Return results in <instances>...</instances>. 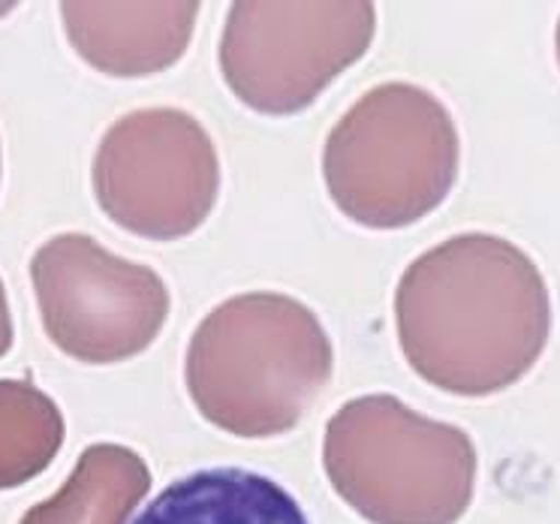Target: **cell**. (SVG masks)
I'll list each match as a JSON object with an SVG mask.
<instances>
[{
	"mask_svg": "<svg viewBox=\"0 0 560 524\" xmlns=\"http://www.w3.org/2000/svg\"><path fill=\"white\" fill-rule=\"evenodd\" d=\"M133 524H311L299 500L244 467H208L175 479Z\"/></svg>",
	"mask_w": 560,
	"mask_h": 524,
	"instance_id": "cell-9",
	"label": "cell"
},
{
	"mask_svg": "<svg viewBox=\"0 0 560 524\" xmlns=\"http://www.w3.org/2000/svg\"><path fill=\"white\" fill-rule=\"evenodd\" d=\"M151 491L145 458L121 443H91L73 474L19 524H127Z\"/></svg>",
	"mask_w": 560,
	"mask_h": 524,
	"instance_id": "cell-10",
	"label": "cell"
},
{
	"mask_svg": "<svg viewBox=\"0 0 560 524\" xmlns=\"http://www.w3.org/2000/svg\"><path fill=\"white\" fill-rule=\"evenodd\" d=\"M0 172H3V154H0Z\"/></svg>",
	"mask_w": 560,
	"mask_h": 524,
	"instance_id": "cell-14",
	"label": "cell"
},
{
	"mask_svg": "<svg viewBox=\"0 0 560 524\" xmlns=\"http://www.w3.org/2000/svg\"><path fill=\"white\" fill-rule=\"evenodd\" d=\"M335 353L319 317L287 293H242L196 326L184 380L199 416L244 440L293 431L329 386Z\"/></svg>",
	"mask_w": 560,
	"mask_h": 524,
	"instance_id": "cell-2",
	"label": "cell"
},
{
	"mask_svg": "<svg viewBox=\"0 0 560 524\" xmlns=\"http://www.w3.org/2000/svg\"><path fill=\"white\" fill-rule=\"evenodd\" d=\"M555 51H558V67H560V19H558V31H555Z\"/></svg>",
	"mask_w": 560,
	"mask_h": 524,
	"instance_id": "cell-13",
	"label": "cell"
},
{
	"mask_svg": "<svg viewBox=\"0 0 560 524\" xmlns=\"http://www.w3.org/2000/svg\"><path fill=\"white\" fill-rule=\"evenodd\" d=\"M407 365L431 386L486 398L530 374L551 331V299L527 251L462 232L416 256L395 290Z\"/></svg>",
	"mask_w": 560,
	"mask_h": 524,
	"instance_id": "cell-1",
	"label": "cell"
},
{
	"mask_svg": "<svg viewBox=\"0 0 560 524\" xmlns=\"http://www.w3.org/2000/svg\"><path fill=\"white\" fill-rule=\"evenodd\" d=\"M368 0H238L220 37L223 82L247 109L299 115L374 43Z\"/></svg>",
	"mask_w": 560,
	"mask_h": 524,
	"instance_id": "cell-5",
	"label": "cell"
},
{
	"mask_svg": "<svg viewBox=\"0 0 560 524\" xmlns=\"http://www.w3.org/2000/svg\"><path fill=\"white\" fill-rule=\"evenodd\" d=\"M13 347V317H10V299H7V283L0 278V359Z\"/></svg>",
	"mask_w": 560,
	"mask_h": 524,
	"instance_id": "cell-12",
	"label": "cell"
},
{
	"mask_svg": "<svg viewBox=\"0 0 560 524\" xmlns=\"http://www.w3.org/2000/svg\"><path fill=\"white\" fill-rule=\"evenodd\" d=\"M199 3H61L75 55L118 79L170 70L190 49Z\"/></svg>",
	"mask_w": 560,
	"mask_h": 524,
	"instance_id": "cell-8",
	"label": "cell"
},
{
	"mask_svg": "<svg viewBox=\"0 0 560 524\" xmlns=\"http://www.w3.org/2000/svg\"><path fill=\"white\" fill-rule=\"evenodd\" d=\"M323 467L338 498L371 524H458L474 503L470 434L389 392L353 398L331 416Z\"/></svg>",
	"mask_w": 560,
	"mask_h": 524,
	"instance_id": "cell-3",
	"label": "cell"
},
{
	"mask_svg": "<svg viewBox=\"0 0 560 524\" xmlns=\"http://www.w3.org/2000/svg\"><path fill=\"white\" fill-rule=\"evenodd\" d=\"M63 414L31 380H0V491L27 486L58 458Z\"/></svg>",
	"mask_w": 560,
	"mask_h": 524,
	"instance_id": "cell-11",
	"label": "cell"
},
{
	"mask_svg": "<svg viewBox=\"0 0 560 524\" xmlns=\"http://www.w3.org/2000/svg\"><path fill=\"white\" fill-rule=\"evenodd\" d=\"M462 139L431 91L386 82L355 100L323 145V182L343 218L404 230L443 206L458 178Z\"/></svg>",
	"mask_w": 560,
	"mask_h": 524,
	"instance_id": "cell-4",
	"label": "cell"
},
{
	"mask_svg": "<svg viewBox=\"0 0 560 524\" xmlns=\"http://www.w3.org/2000/svg\"><path fill=\"white\" fill-rule=\"evenodd\" d=\"M31 283L49 341L85 365H118L158 341L172 311L158 271L63 232L31 259Z\"/></svg>",
	"mask_w": 560,
	"mask_h": 524,
	"instance_id": "cell-7",
	"label": "cell"
},
{
	"mask_svg": "<svg viewBox=\"0 0 560 524\" xmlns=\"http://www.w3.org/2000/svg\"><path fill=\"white\" fill-rule=\"evenodd\" d=\"M91 184L103 214L121 230L148 242H178L218 206V148L190 112H130L100 139Z\"/></svg>",
	"mask_w": 560,
	"mask_h": 524,
	"instance_id": "cell-6",
	"label": "cell"
}]
</instances>
